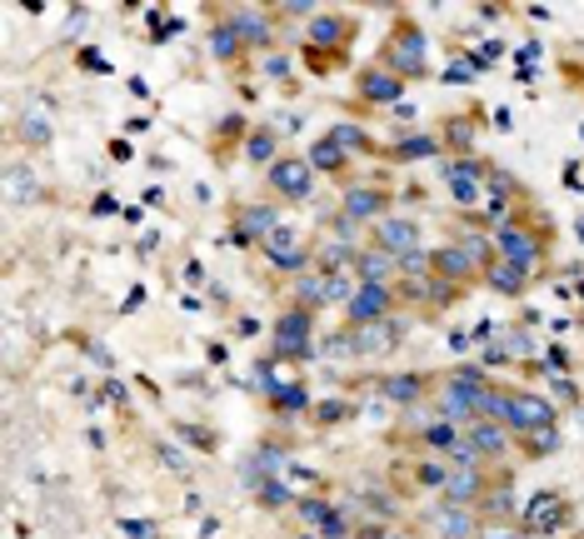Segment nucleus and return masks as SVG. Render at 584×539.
<instances>
[{"mask_svg":"<svg viewBox=\"0 0 584 539\" xmlns=\"http://www.w3.org/2000/svg\"><path fill=\"white\" fill-rule=\"evenodd\" d=\"M379 65L385 70H395L400 80H420L430 65H424V35H420V25H410V21H400L395 25V35L385 41V50H379Z\"/></svg>","mask_w":584,"mask_h":539,"instance_id":"obj_1","label":"nucleus"},{"mask_svg":"<svg viewBox=\"0 0 584 539\" xmlns=\"http://www.w3.org/2000/svg\"><path fill=\"white\" fill-rule=\"evenodd\" d=\"M275 355L280 360H310L315 355V315L290 305V310L275 320Z\"/></svg>","mask_w":584,"mask_h":539,"instance_id":"obj_2","label":"nucleus"},{"mask_svg":"<svg viewBox=\"0 0 584 539\" xmlns=\"http://www.w3.org/2000/svg\"><path fill=\"white\" fill-rule=\"evenodd\" d=\"M505 430H515L519 440L534 430H554V405L544 395H530V389H509V415Z\"/></svg>","mask_w":584,"mask_h":539,"instance_id":"obj_3","label":"nucleus"},{"mask_svg":"<svg viewBox=\"0 0 584 539\" xmlns=\"http://www.w3.org/2000/svg\"><path fill=\"white\" fill-rule=\"evenodd\" d=\"M495 250H499V260H509L515 270L530 275V270L540 265V255H544V240L534 235L530 225H515V220H509V225L495 230Z\"/></svg>","mask_w":584,"mask_h":539,"instance_id":"obj_4","label":"nucleus"},{"mask_svg":"<svg viewBox=\"0 0 584 539\" xmlns=\"http://www.w3.org/2000/svg\"><path fill=\"white\" fill-rule=\"evenodd\" d=\"M265 185H270L280 200H310V190H315V165L300 160V155H280V160L265 170Z\"/></svg>","mask_w":584,"mask_h":539,"instance_id":"obj_5","label":"nucleus"},{"mask_svg":"<svg viewBox=\"0 0 584 539\" xmlns=\"http://www.w3.org/2000/svg\"><path fill=\"white\" fill-rule=\"evenodd\" d=\"M389 310H395V285H360L355 300L345 305V320L355 330H370V324L389 320Z\"/></svg>","mask_w":584,"mask_h":539,"instance_id":"obj_6","label":"nucleus"},{"mask_svg":"<svg viewBox=\"0 0 584 539\" xmlns=\"http://www.w3.org/2000/svg\"><path fill=\"white\" fill-rule=\"evenodd\" d=\"M444 505H465V509H479V499L489 495V480L479 464H450V480H444Z\"/></svg>","mask_w":584,"mask_h":539,"instance_id":"obj_7","label":"nucleus"},{"mask_svg":"<svg viewBox=\"0 0 584 539\" xmlns=\"http://www.w3.org/2000/svg\"><path fill=\"white\" fill-rule=\"evenodd\" d=\"M260 250H265L270 270H285V275H305V265H310V250H305V240L290 225H280L270 240H260Z\"/></svg>","mask_w":584,"mask_h":539,"instance_id":"obj_8","label":"nucleus"},{"mask_svg":"<svg viewBox=\"0 0 584 539\" xmlns=\"http://www.w3.org/2000/svg\"><path fill=\"white\" fill-rule=\"evenodd\" d=\"M424 525L434 529L440 539H479V509H465V505H434L424 515Z\"/></svg>","mask_w":584,"mask_h":539,"instance_id":"obj_9","label":"nucleus"},{"mask_svg":"<svg viewBox=\"0 0 584 539\" xmlns=\"http://www.w3.org/2000/svg\"><path fill=\"white\" fill-rule=\"evenodd\" d=\"M375 245L389 250L395 260L410 255V250H424V245H420V220H410V215H385V220H375Z\"/></svg>","mask_w":584,"mask_h":539,"instance_id":"obj_10","label":"nucleus"},{"mask_svg":"<svg viewBox=\"0 0 584 539\" xmlns=\"http://www.w3.org/2000/svg\"><path fill=\"white\" fill-rule=\"evenodd\" d=\"M355 90L370 100V105H395V100L405 96V80L395 76V70H385V65H365L355 76Z\"/></svg>","mask_w":584,"mask_h":539,"instance_id":"obj_11","label":"nucleus"},{"mask_svg":"<svg viewBox=\"0 0 584 539\" xmlns=\"http://www.w3.org/2000/svg\"><path fill=\"white\" fill-rule=\"evenodd\" d=\"M340 215L355 220V225H365V220H385L389 215V200H385V190H375V185H350Z\"/></svg>","mask_w":584,"mask_h":539,"instance_id":"obj_12","label":"nucleus"},{"mask_svg":"<svg viewBox=\"0 0 584 539\" xmlns=\"http://www.w3.org/2000/svg\"><path fill=\"white\" fill-rule=\"evenodd\" d=\"M355 275H360V285H395L400 280V260L379 245H365L355 260Z\"/></svg>","mask_w":584,"mask_h":539,"instance_id":"obj_13","label":"nucleus"},{"mask_svg":"<svg viewBox=\"0 0 584 539\" xmlns=\"http://www.w3.org/2000/svg\"><path fill=\"white\" fill-rule=\"evenodd\" d=\"M465 444L479 454V464H485V460H505L509 430H505V425H495V420H475V425L465 430Z\"/></svg>","mask_w":584,"mask_h":539,"instance_id":"obj_14","label":"nucleus"},{"mask_svg":"<svg viewBox=\"0 0 584 539\" xmlns=\"http://www.w3.org/2000/svg\"><path fill=\"white\" fill-rule=\"evenodd\" d=\"M434 275H440L444 285H454V290H460L465 280H475L479 270H475V260H470L460 245H440V250H434Z\"/></svg>","mask_w":584,"mask_h":539,"instance_id":"obj_15","label":"nucleus"},{"mask_svg":"<svg viewBox=\"0 0 584 539\" xmlns=\"http://www.w3.org/2000/svg\"><path fill=\"white\" fill-rule=\"evenodd\" d=\"M280 225H285V220H280V210H275V206H245V210H240L235 240H255V245H260V240H270Z\"/></svg>","mask_w":584,"mask_h":539,"instance_id":"obj_16","label":"nucleus"},{"mask_svg":"<svg viewBox=\"0 0 584 539\" xmlns=\"http://www.w3.org/2000/svg\"><path fill=\"white\" fill-rule=\"evenodd\" d=\"M560 515H564V499L554 495V489H540V495L530 499V509H525V529H530V534H554Z\"/></svg>","mask_w":584,"mask_h":539,"instance_id":"obj_17","label":"nucleus"},{"mask_svg":"<svg viewBox=\"0 0 584 539\" xmlns=\"http://www.w3.org/2000/svg\"><path fill=\"white\" fill-rule=\"evenodd\" d=\"M230 25H235V31H240V41H245V45H255V50H265V45H270V35H275L270 15H265V11H255V5H240V11H230Z\"/></svg>","mask_w":584,"mask_h":539,"instance_id":"obj_18","label":"nucleus"},{"mask_svg":"<svg viewBox=\"0 0 584 539\" xmlns=\"http://www.w3.org/2000/svg\"><path fill=\"white\" fill-rule=\"evenodd\" d=\"M345 35H350V15H340V11H320L310 21V45L315 50H335V45H345Z\"/></svg>","mask_w":584,"mask_h":539,"instance_id":"obj_19","label":"nucleus"},{"mask_svg":"<svg viewBox=\"0 0 584 539\" xmlns=\"http://www.w3.org/2000/svg\"><path fill=\"white\" fill-rule=\"evenodd\" d=\"M295 305H300V310H324V305H330V275H324V270H305L300 280H295Z\"/></svg>","mask_w":584,"mask_h":539,"instance_id":"obj_20","label":"nucleus"},{"mask_svg":"<svg viewBox=\"0 0 584 539\" xmlns=\"http://www.w3.org/2000/svg\"><path fill=\"white\" fill-rule=\"evenodd\" d=\"M305 160L315 165V175H335V170H345V165H350V155L340 151L330 135H315V145H310V155H305Z\"/></svg>","mask_w":584,"mask_h":539,"instance_id":"obj_21","label":"nucleus"},{"mask_svg":"<svg viewBox=\"0 0 584 539\" xmlns=\"http://www.w3.org/2000/svg\"><path fill=\"white\" fill-rule=\"evenodd\" d=\"M245 155H250V160H255V165H265V170H270V165L280 160V135H275V125H265V130H250Z\"/></svg>","mask_w":584,"mask_h":539,"instance_id":"obj_22","label":"nucleus"},{"mask_svg":"<svg viewBox=\"0 0 584 539\" xmlns=\"http://www.w3.org/2000/svg\"><path fill=\"white\" fill-rule=\"evenodd\" d=\"M379 395L395 399V405H415L424 395V375H389V379H379Z\"/></svg>","mask_w":584,"mask_h":539,"instance_id":"obj_23","label":"nucleus"},{"mask_svg":"<svg viewBox=\"0 0 584 539\" xmlns=\"http://www.w3.org/2000/svg\"><path fill=\"white\" fill-rule=\"evenodd\" d=\"M389 155H395V160H424V155H440V135H420V130H415V135H405V141L389 145Z\"/></svg>","mask_w":584,"mask_h":539,"instance_id":"obj_24","label":"nucleus"},{"mask_svg":"<svg viewBox=\"0 0 584 539\" xmlns=\"http://www.w3.org/2000/svg\"><path fill=\"white\" fill-rule=\"evenodd\" d=\"M485 280L495 285L499 295H519V290H525V285H530V275H525V270H515V265H509V260H495V265L485 270Z\"/></svg>","mask_w":584,"mask_h":539,"instance_id":"obj_25","label":"nucleus"},{"mask_svg":"<svg viewBox=\"0 0 584 539\" xmlns=\"http://www.w3.org/2000/svg\"><path fill=\"white\" fill-rule=\"evenodd\" d=\"M240 50H245V41H240V31L230 25V15L215 21V31H210V55H215V60H235Z\"/></svg>","mask_w":584,"mask_h":539,"instance_id":"obj_26","label":"nucleus"},{"mask_svg":"<svg viewBox=\"0 0 584 539\" xmlns=\"http://www.w3.org/2000/svg\"><path fill=\"white\" fill-rule=\"evenodd\" d=\"M460 425H450V420H440V415H434L430 425H424V444H430V450H440V454H450L454 444H460Z\"/></svg>","mask_w":584,"mask_h":539,"instance_id":"obj_27","label":"nucleus"},{"mask_svg":"<svg viewBox=\"0 0 584 539\" xmlns=\"http://www.w3.org/2000/svg\"><path fill=\"white\" fill-rule=\"evenodd\" d=\"M479 515H489L495 525H509V515H515V499H509L505 485H489V495L479 499Z\"/></svg>","mask_w":584,"mask_h":539,"instance_id":"obj_28","label":"nucleus"},{"mask_svg":"<svg viewBox=\"0 0 584 539\" xmlns=\"http://www.w3.org/2000/svg\"><path fill=\"white\" fill-rule=\"evenodd\" d=\"M444 141H450V145H454V151H460V155H470V151H475V125H470L465 115L444 120Z\"/></svg>","mask_w":584,"mask_h":539,"instance_id":"obj_29","label":"nucleus"},{"mask_svg":"<svg viewBox=\"0 0 584 539\" xmlns=\"http://www.w3.org/2000/svg\"><path fill=\"white\" fill-rule=\"evenodd\" d=\"M315 534H320V539H355V519H350L345 509H335V515L324 519V525L315 529Z\"/></svg>","mask_w":584,"mask_h":539,"instance_id":"obj_30","label":"nucleus"},{"mask_svg":"<svg viewBox=\"0 0 584 539\" xmlns=\"http://www.w3.org/2000/svg\"><path fill=\"white\" fill-rule=\"evenodd\" d=\"M295 509H300V519H305V525H315V529L335 515V505H330V499H320V495H315V499H300Z\"/></svg>","mask_w":584,"mask_h":539,"instance_id":"obj_31","label":"nucleus"},{"mask_svg":"<svg viewBox=\"0 0 584 539\" xmlns=\"http://www.w3.org/2000/svg\"><path fill=\"white\" fill-rule=\"evenodd\" d=\"M330 141H335L345 155H350V151H365V145H370V141H365V130H360V125H335V130H330Z\"/></svg>","mask_w":584,"mask_h":539,"instance_id":"obj_32","label":"nucleus"},{"mask_svg":"<svg viewBox=\"0 0 584 539\" xmlns=\"http://www.w3.org/2000/svg\"><path fill=\"white\" fill-rule=\"evenodd\" d=\"M260 505H265V509L290 505V485H280V480H260Z\"/></svg>","mask_w":584,"mask_h":539,"instance_id":"obj_33","label":"nucleus"},{"mask_svg":"<svg viewBox=\"0 0 584 539\" xmlns=\"http://www.w3.org/2000/svg\"><path fill=\"white\" fill-rule=\"evenodd\" d=\"M444 480H450V464H420V485H430V489H444Z\"/></svg>","mask_w":584,"mask_h":539,"instance_id":"obj_34","label":"nucleus"},{"mask_svg":"<svg viewBox=\"0 0 584 539\" xmlns=\"http://www.w3.org/2000/svg\"><path fill=\"white\" fill-rule=\"evenodd\" d=\"M525 444H530L534 454H550V450H560V434H554V430H534V434H525Z\"/></svg>","mask_w":584,"mask_h":539,"instance_id":"obj_35","label":"nucleus"},{"mask_svg":"<svg viewBox=\"0 0 584 539\" xmlns=\"http://www.w3.org/2000/svg\"><path fill=\"white\" fill-rule=\"evenodd\" d=\"M350 415V405H315V420L320 425H335V420H345Z\"/></svg>","mask_w":584,"mask_h":539,"instance_id":"obj_36","label":"nucleus"},{"mask_svg":"<svg viewBox=\"0 0 584 539\" xmlns=\"http://www.w3.org/2000/svg\"><path fill=\"white\" fill-rule=\"evenodd\" d=\"M25 141H31V145H45V141H50V125H45V120H25Z\"/></svg>","mask_w":584,"mask_h":539,"instance_id":"obj_37","label":"nucleus"},{"mask_svg":"<svg viewBox=\"0 0 584 539\" xmlns=\"http://www.w3.org/2000/svg\"><path fill=\"white\" fill-rule=\"evenodd\" d=\"M125 534L130 539H155V525L151 519H125Z\"/></svg>","mask_w":584,"mask_h":539,"instance_id":"obj_38","label":"nucleus"},{"mask_svg":"<svg viewBox=\"0 0 584 539\" xmlns=\"http://www.w3.org/2000/svg\"><path fill=\"white\" fill-rule=\"evenodd\" d=\"M265 76L285 80V76H290V60H285V55H265Z\"/></svg>","mask_w":584,"mask_h":539,"instance_id":"obj_39","label":"nucleus"},{"mask_svg":"<svg viewBox=\"0 0 584 539\" xmlns=\"http://www.w3.org/2000/svg\"><path fill=\"white\" fill-rule=\"evenodd\" d=\"M479 539H525V534H515V525H485Z\"/></svg>","mask_w":584,"mask_h":539,"instance_id":"obj_40","label":"nucleus"},{"mask_svg":"<svg viewBox=\"0 0 584 539\" xmlns=\"http://www.w3.org/2000/svg\"><path fill=\"white\" fill-rule=\"evenodd\" d=\"M300 405H305V389H285L280 395V410H300Z\"/></svg>","mask_w":584,"mask_h":539,"instance_id":"obj_41","label":"nucleus"},{"mask_svg":"<svg viewBox=\"0 0 584 539\" xmlns=\"http://www.w3.org/2000/svg\"><path fill=\"white\" fill-rule=\"evenodd\" d=\"M275 15H310V21H315L320 11H315V5H275Z\"/></svg>","mask_w":584,"mask_h":539,"instance_id":"obj_42","label":"nucleus"},{"mask_svg":"<svg viewBox=\"0 0 584 539\" xmlns=\"http://www.w3.org/2000/svg\"><path fill=\"white\" fill-rule=\"evenodd\" d=\"M80 65H86V70H110V65H105V60H100V55H96V50H80Z\"/></svg>","mask_w":584,"mask_h":539,"instance_id":"obj_43","label":"nucleus"},{"mask_svg":"<svg viewBox=\"0 0 584 539\" xmlns=\"http://www.w3.org/2000/svg\"><path fill=\"white\" fill-rule=\"evenodd\" d=\"M365 539H410V534H400V529H370Z\"/></svg>","mask_w":584,"mask_h":539,"instance_id":"obj_44","label":"nucleus"},{"mask_svg":"<svg viewBox=\"0 0 584 539\" xmlns=\"http://www.w3.org/2000/svg\"><path fill=\"white\" fill-rule=\"evenodd\" d=\"M300 539H320V534H300Z\"/></svg>","mask_w":584,"mask_h":539,"instance_id":"obj_45","label":"nucleus"}]
</instances>
